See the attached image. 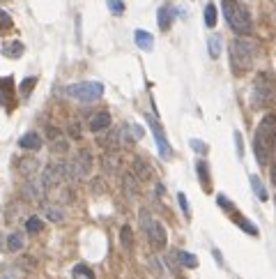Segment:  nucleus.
I'll use <instances>...</instances> for the list:
<instances>
[{
    "label": "nucleus",
    "instance_id": "obj_1",
    "mask_svg": "<svg viewBox=\"0 0 276 279\" xmlns=\"http://www.w3.org/2000/svg\"><path fill=\"white\" fill-rule=\"evenodd\" d=\"M276 102V79L269 72H260L253 81V93H251V104L256 109H265Z\"/></svg>",
    "mask_w": 276,
    "mask_h": 279
},
{
    "label": "nucleus",
    "instance_id": "obj_2",
    "mask_svg": "<svg viewBox=\"0 0 276 279\" xmlns=\"http://www.w3.org/2000/svg\"><path fill=\"white\" fill-rule=\"evenodd\" d=\"M228 51H230V62H233V70L237 72V74L246 72L248 67L253 65V58H256V44L248 42V39L235 37L233 42H230Z\"/></svg>",
    "mask_w": 276,
    "mask_h": 279
},
{
    "label": "nucleus",
    "instance_id": "obj_3",
    "mask_svg": "<svg viewBox=\"0 0 276 279\" xmlns=\"http://www.w3.org/2000/svg\"><path fill=\"white\" fill-rule=\"evenodd\" d=\"M223 16L228 21V26L237 35H248L253 30L251 16H248L246 7L239 5L237 0H223Z\"/></svg>",
    "mask_w": 276,
    "mask_h": 279
},
{
    "label": "nucleus",
    "instance_id": "obj_4",
    "mask_svg": "<svg viewBox=\"0 0 276 279\" xmlns=\"http://www.w3.org/2000/svg\"><path fill=\"white\" fill-rule=\"evenodd\" d=\"M69 97L78 99V102H97L104 95V85L99 81H81V83H72L64 88Z\"/></svg>",
    "mask_w": 276,
    "mask_h": 279
},
{
    "label": "nucleus",
    "instance_id": "obj_5",
    "mask_svg": "<svg viewBox=\"0 0 276 279\" xmlns=\"http://www.w3.org/2000/svg\"><path fill=\"white\" fill-rule=\"evenodd\" d=\"M141 226H143V231H145V235H147V240H150V245L154 247V249H164L166 247V228H164V224L161 222H156L152 214H147V212H141Z\"/></svg>",
    "mask_w": 276,
    "mask_h": 279
},
{
    "label": "nucleus",
    "instance_id": "obj_6",
    "mask_svg": "<svg viewBox=\"0 0 276 279\" xmlns=\"http://www.w3.org/2000/svg\"><path fill=\"white\" fill-rule=\"evenodd\" d=\"M253 141L262 143L267 150L274 148V145H276V113H267V116H262L260 125H258V130H256V136H253Z\"/></svg>",
    "mask_w": 276,
    "mask_h": 279
},
{
    "label": "nucleus",
    "instance_id": "obj_7",
    "mask_svg": "<svg viewBox=\"0 0 276 279\" xmlns=\"http://www.w3.org/2000/svg\"><path fill=\"white\" fill-rule=\"evenodd\" d=\"M46 182L44 178L37 173V176L32 178H26V182H23L21 191H23V199L30 201V203H46Z\"/></svg>",
    "mask_w": 276,
    "mask_h": 279
},
{
    "label": "nucleus",
    "instance_id": "obj_8",
    "mask_svg": "<svg viewBox=\"0 0 276 279\" xmlns=\"http://www.w3.org/2000/svg\"><path fill=\"white\" fill-rule=\"evenodd\" d=\"M41 178H44L46 187H58V185H62V182H67V168H64V162L49 164V166L44 168V173H41Z\"/></svg>",
    "mask_w": 276,
    "mask_h": 279
},
{
    "label": "nucleus",
    "instance_id": "obj_9",
    "mask_svg": "<svg viewBox=\"0 0 276 279\" xmlns=\"http://www.w3.org/2000/svg\"><path fill=\"white\" fill-rule=\"evenodd\" d=\"M145 118H147V125H150L152 134H154L156 148H159L161 157H164V159H170V155H173V150H170L168 141H166V134H164V130H161V125H159V122L154 120V116H145Z\"/></svg>",
    "mask_w": 276,
    "mask_h": 279
},
{
    "label": "nucleus",
    "instance_id": "obj_10",
    "mask_svg": "<svg viewBox=\"0 0 276 279\" xmlns=\"http://www.w3.org/2000/svg\"><path fill=\"white\" fill-rule=\"evenodd\" d=\"M41 212H44V217L53 224H58L64 219V210L60 203H41Z\"/></svg>",
    "mask_w": 276,
    "mask_h": 279
},
{
    "label": "nucleus",
    "instance_id": "obj_11",
    "mask_svg": "<svg viewBox=\"0 0 276 279\" xmlns=\"http://www.w3.org/2000/svg\"><path fill=\"white\" fill-rule=\"evenodd\" d=\"M110 127V113L108 111H99V113H95V116L90 118V130L95 132H104V130H108Z\"/></svg>",
    "mask_w": 276,
    "mask_h": 279
},
{
    "label": "nucleus",
    "instance_id": "obj_12",
    "mask_svg": "<svg viewBox=\"0 0 276 279\" xmlns=\"http://www.w3.org/2000/svg\"><path fill=\"white\" fill-rule=\"evenodd\" d=\"M18 173L26 178H32L39 173V159L35 157H23L21 162H18Z\"/></svg>",
    "mask_w": 276,
    "mask_h": 279
},
{
    "label": "nucleus",
    "instance_id": "obj_13",
    "mask_svg": "<svg viewBox=\"0 0 276 279\" xmlns=\"http://www.w3.org/2000/svg\"><path fill=\"white\" fill-rule=\"evenodd\" d=\"M74 162H76L81 176H87V173L92 171V153H90V150H81V153H76Z\"/></svg>",
    "mask_w": 276,
    "mask_h": 279
},
{
    "label": "nucleus",
    "instance_id": "obj_14",
    "mask_svg": "<svg viewBox=\"0 0 276 279\" xmlns=\"http://www.w3.org/2000/svg\"><path fill=\"white\" fill-rule=\"evenodd\" d=\"M175 7H170V5H164V7H159V14H156V21H159V28L161 30H168L170 28V24H173V19H175Z\"/></svg>",
    "mask_w": 276,
    "mask_h": 279
},
{
    "label": "nucleus",
    "instance_id": "obj_15",
    "mask_svg": "<svg viewBox=\"0 0 276 279\" xmlns=\"http://www.w3.org/2000/svg\"><path fill=\"white\" fill-rule=\"evenodd\" d=\"M18 148H23V150H39L41 148V136L37 134V132H28L26 136L18 139Z\"/></svg>",
    "mask_w": 276,
    "mask_h": 279
},
{
    "label": "nucleus",
    "instance_id": "obj_16",
    "mask_svg": "<svg viewBox=\"0 0 276 279\" xmlns=\"http://www.w3.org/2000/svg\"><path fill=\"white\" fill-rule=\"evenodd\" d=\"M131 166H133V176H136L138 180H150V178H152V168H150V164H147L145 159L136 157Z\"/></svg>",
    "mask_w": 276,
    "mask_h": 279
},
{
    "label": "nucleus",
    "instance_id": "obj_17",
    "mask_svg": "<svg viewBox=\"0 0 276 279\" xmlns=\"http://www.w3.org/2000/svg\"><path fill=\"white\" fill-rule=\"evenodd\" d=\"M0 51H3L5 58H21L23 51H26V47H23V44L18 42V39H14V42H5Z\"/></svg>",
    "mask_w": 276,
    "mask_h": 279
},
{
    "label": "nucleus",
    "instance_id": "obj_18",
    "mask_svg": "<svg viewBox=\"0 0 276 279\" xmlns=\"http://www.w3.org/2000/svg\"><path fill=\"white\" fill-rule=\"evenodd\" d=\"M175 259H177V263L182 265V268H189V270H193V268H198V256H193L191 251H184V249H177L175 251Z\"/></svg>",
    "mask_w": 276,
    "mask_h": 279
},
{
    "label": "nucleus",
    "instance_id": "obj_19",
    "mask_svg": "<svg viewBox=\"0 0 276 279\" xmlns=\"http://www.w3.org/2000/svg\"><path fill=\"white\" fill-rule=\"evenodd\" d=\"M101 164H104V173H115L118 171V166H120V155L115 153V150H106Z\"/></svg>",
    "mask_w": 276,
    "mask_h": 279
},
{
    "label": "nucleus",
    "instance_id": "obj_20",
    "mask_svg": "<svg viewBox=\"0 0 276 279\" xmlns=\"http://www.w3.org/2000/svg\"><path fill=\"white\" fill-rule=\"evenodd\" d=\"M133 39H136L138 49H143V51H152V47H154V37H152L147 30H136Z\"/></svg>",
    "mask_w": 276,
    "mask_h": 279
},
{
    "label": "nucleus",
    "instance_id": "obj_21",
    "mask_svg": "<svg viewBox=\"0 0 276 279\" xmlns=\"http://www.w3.org/2000/svg\"><path fill=\"white\" fill-rule=\"evenodd\" d=\"M12 97H14V79L5 76V79H0V104H5Z\"/></svg>",
    "mask_w": 276,
    "mask_h": 279
},
{
    "label": "nucleus",
    "instance_id": "obj_22",
    "mask_svg": "<svg viewBox=\"0 0 276 279\" xmlns=\"http://www.w3.org/2000/svg\"><path fill=\"white\" fill-rule=\"evenodd\" d=\"M0 279H23V270L14 263L0 265Z\"/></svg>",
    "mask_w": 276,
    "mask_h": 279
},
{
    "label": "nucleus",
    "instance_id": "obj_23",
    "mask_svg": "<svg viewBox=\"0 0 276 279\" xmlns=\"http://www.w3.org/2000/svg\"><path fill=\"white\" fill-rule=\"evenodd\" d=\"M97 143H99L101 148H106V150H115L120 145V132H108L106 136H99Z\"/></svg>",
    "mask_w": 276,
    "mask_h": 279
},
{
    "label": "nucleus",
    "instance_id": "obj_24",
    "mask_svg": "<svg viewBox=\"0 0 276 279\" xmlns=\"http://www.w3.org/2000/svg\"><path fill=\"white\" fill-rule=\"evenodd\" d=\"M233 222L237 224V226L242 228L244 233H248V235H253V238L258 235V226H256V224H253V222H248L246 217H242V214H233Z\"/></svg>",
    "mask_w": 276,
    "mask_h": 279
},
{
    "label": "nucleus",
    "instance_id": "obj_25",
    "mask_svg": "<svg viewBox=\"0 0 276 279\" xmlns=\"http://www.w3.org/2000/svg\"><path fill=\"white\" fill-rule=\"evenodd\" d=\"M122 187H124V191H127L129 196H136L138 194V178L133 176V173H124Z\"/></svg>",
    "mask_w": 276,
    "mask_h": 279
},
{
    "label": "nucleus",
    "instance_id": "obj_26",
    "mask_svg": "<svg viewBox=\"0 0 276 279\" xmlns=\"http://www.w3.org/2000/svg\"><path fill=\"white\" fill-rule=\"evenodd\" d=\"M72 277L74 279H95V272H92L85 263H76L72 270Z\"/></svg>",
    "mask_w": 276,
    "mask_h": 279
},
{
    "label": "nucleus",
    "instance_id": "obj_27",
    "mask_svg": "<svg viewBox=\"0 0 276 279\" xmlns=\"http://www.w3.org/2000/svg\"><path fill=\"white\" fill-rule=\"evenodd\" d=\"M196 171H198V178H200V185L205 187V189H210V168H207V164L202 162H196Z\"/></svg>",
    "mask_w": 276,
    "mask_h": 279
},
{
    "label": "nucleus",
    "instance_id": "obj_28",
    "mask_svg": "<svg viewBox=\"0 0 276 279\" xmlns=\"http://www.w3.org/2000/svg\"><path fill=\"white\" fill-rule=\"evenodd\" d=\"M251 187H253V191H256V196H258L260 201H267V199H269V194H267L265 185L260 182V178H258V176H251Z\"/></svg>",
    "mask_w": 276,
    "mask_h": 279
},
{
    "label": "nucleus",
    "instance_id": "obj_29",
    "mask_svg": "<svg viewBox=\"0 0 276 279\" xmlns=\"http://www.w3.org/2000/svg\"><path fill=\"white\" fill-rule=\"evenodd\" d=\"M23 235H21V231H16V233H12V235L7 238V249L9 251H21V247H23Z\"/></svg>",
    "mask_w": 276,
    "mask_h": 279
},
{
    "label": "nucleus",
    "instance_id": "obj_30",
    "mask_svg": "<svg viewBox=\"0 0 276 279\" xmlns=\"http://www.w3.org/2000/svg\"><path fill=\"white\" fill-rule=\"evenodd\" d=\"M205 26L207 28H214L216 26V5L214 3H210V5L205 7Z\"/></svg>",
    "mask_w": 276,
    "mask_h": 279
},
{
    "label": "nucleus",
    "instance_id": "obj_31",
    "mask_svg": "<svg viewBox=\"0 0 276 279\" xmlns=\"http://www.w3.org/2000/svg\"><path fill=\"white\" fill-rule=\"evenodd\" d=\"M120 240H122L124 249H131V247H133V233H131V228L122 226V231H120Z\"/></svg>",
    "mask_w": 276,
    "mask_h": 279
},
{
    "label": "nucleus",
    "instance_id": "obj_32",
    "mask_svg": "<svg viewBox=\"0 0 276 279\" xmlns=\"http://www.w3.org/2000/svg\"><path fill=\"white\" fill-rule=\"evenodd\" d=\"M207 47H210V56L212 58H219V53H221V37L219 35H212L210 42H207Z\"/></svg>",
    "mask_w": 276,
    "mask_h": 279
},
{
    "label": "nucleus",
    "instance_id": "obj_33",
    "mask_svg": "<svg viewBox=\"0 0 276 279\" xmlns=\"http://www.w3.org/2000/svg\"><path fill=\"white\" fill-rule=\"evenodd\" d=\"M26 228H28V233H39L41 228H44V222H41L39 217H28V222H26Z\"/></svg>",
    "mask_w": 276,
    "mask_h": 279
},
{
    "label": "nucleus",
    "instance_id": "obj_34",
    "mask_svg": "<svg viewBox=\"0 0 276 279\" xmlns=\"http://www.w3.org/2000/svg\"><path fill=\"white\" fill-rule=\"evenodd\" d=\"M12 16H9L7 14V12H5V10H0V33H5V30H9V28H12Z\"/></svg>",
    "mask_w": 276,
    "mask_h": 279
},
{
    "label": "nucleus",
    "instance_id": "obj_35",
    "mask_svg": "<svg viewBox=\"0 0 276 279\" xmlns=\"http://www.w3.org/2000/svg\"><path fill=\"white\" fill-rule=\"evenodd\" d=\"M35 83H37L35 76H28V79L23 81V83H21V95H23V97H28V95H30V90L35 88Z\"/></svg>",
    "mask_w": 276,
    "mask_h": 279
},
{
    "label": "nucleus",
    "instance_id": "obj_36",
    "mask_svg": "<svg viewBox=\"0 0 276 279\" xmlns=\"http://www.w3.org/2000/svg\"><path fill=\"white\" fill-rule=\"evenodd\" d=\"M106 5H108V10L113 12V14H122V12H124V3H122V0H106Z\"/></svg>",
    "mask_w": 276,
    "mask_h": 279
},
{
    "label": "nucleus",
    "instance_id": "obj_37",
    "mask_svg": "<svg viewBox=\"0 0 276 279\" xmlns=\"http://www.w3.org/2000/svg\"><path fill=\"white\" fill-rule=\"evenodd\" d=\"M177 203H179V208H182V212H184V217H191V208H189V201H187V196L182 194V191H179L177 194Z\"/></svg>",
    "mask_w": 276,
    "mask_h": 279
},
{
    "label": "nucleus",
    "instance_id": "obj_38",
    "mask_svg": "<svg viewBox=\"0 0 276 279\" xmlns=\"http://www.w3.org/2000/svg\"><path fill=\"white\" fill-rule=\"evenodd\" d=\"M216 203H219V205H221V208H225V210H228V212H230V210H237V208H235V205H233V203H230V201H228V199H225V196H223V194H219V196H216Z\"/></svg>",
    "mask_w": 276,
    "mask_h": 279
},
{
    "label": "nucleus",
    "instance_id": "obj_39",
    "mask_svg": "<svg viewBox=\"0 0 276 279\" xmlns=\"http://www.w3.org/2000/svg\"><path fill=\"white\" fill-rule=\"evenodd\" d=\"M51 150H53V155H58V153H67V143L64 141H53V145H51Z\"/></svg>",
    "mask_w": 276,
    "mask_h": 279
},
{
    "label": "nucleus",
    "instance_id": "obj_40",
    "mask_svg": "<svg viewBox=\"0 0 276 279\" xmlns=\"http://www.w3.org/2000/svg\"><path fill=\"white\" fill-rule=\"evenodd\" d=\"M69 136H72V139H81V127H78V122H72V125H69Z\"/></svg>",
    "mask_w": 276,
    "mask_h": 279
},
{
    "label": "nucleus",
    "instance_id": "obj_41",
    "mask_svg": "<svg viewBox=\"0 0 276 279\" xmlns=\"http://www.w3.org/2000/svg\"><path fill=\"white\" fill-rule=\"evenodd\" d=\"M46 136H49L51 141H58L62 134H60V130H55V127H51V125H49V127H46Z\"/></svg>",
    "mask_w": 276,
    "mask_h": 279
},
{
    "label": "nucleus",
    "instance_id": "obj_42",
    "mask_svg": "<svg viewBox=\"0 0 276 279\" xmlns=\"http://www.w3.org/2000/svg\"><path fill=\"white\" fill-rule=\"evenodd\" d=\"M191 148H193V150H198V153H202V155L207 153V145L202 143V141H198V139H191Z\"/></svg>",
    "mask_w": 276,
    "mask_h": 279
},
{
    "label": "nucleus",
    "instance_id": "obj_43",
    "mask_svg": "<svg viewBox=\"0 0 276 279\" xmlns=\"http://www.w3.org/2000/svg\"><path fill=\"white\" fill-rule=\"evenodd\" d=\"M235 145H237V155L242 157V155H244V145H242V134H239V132H235Z\"/></svg>",
    "mask_w": 276,
    "mask_h": 279
},
{
    "label": "nucleus",
    "instance_id": "obj_44",
    "mask_svg": "<svg viewBox=\"0 0 276 279\" xmlns=\"http://www.w3.org/2000/svg\"><path fill=\"white\" fill-rule=\"evenodd\" d=\"M269 176H271V182L276 185V162H271V166H269Z\"/></svg>",
    "mask_w": 276,
    "mask_h": 279
},
{
    "label": "nucleus",
    "instance_id": "obj_45",
    "mask_svg": "<svg viewBox=\"0 0 276 279\" xmlns=\"http://www.w3.org/2000/svg\"><path fill=\"white\" fill-rule=\"evenodd\" d=\"M179 279H184V277H179Z\"/></svg>",
    "mask_w": 276,
    "mask_h": 279
},
{
    "label": "nucleus",
    "instance_id": "obj_46",
    "mask_svg": "<svg viewBox=\"0 0 276 279\" xmlns=\"http://www.w3.org/2000/svg\"><path fill=\"white\" fill-rule=\"evenodd\" d=\"M274 201H276V199H274Z\"/></svg>",
    "mask_w": 276,
    "mask_h": 279
}]
</instances>
